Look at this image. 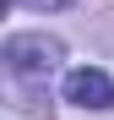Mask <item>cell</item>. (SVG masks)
Wrapping results in <instances>:
<instances>
[{"instance_id":"cell-2","label":"cell","mask_w":114,"mask_h":120,"mask_svg":"<svg viewBox=\"0 0 114 120\" xmlns=\"http://www.w3.org/2000/svg\"><path fill=\"white\" fill-rule=\"evenodd\" d=\"M65 104H76V109H114V76L98 71V66L65 71Z\"/></svg>"},{"instance_id":"cell-1","label":"cell","mask_w":114,"mask_h":120,"mask_svg":"<svg viewBox=\"0 0 114 120\" xmlns=\"http://www.w3.org/2000/svg\"><path fill=\"white\" fill-rule=\"evenodd\" d=\"M0 55H6V71L11 76H49L65 60V44L49 38V33H11Z\"/></svg>"},{"instance_id":"cell-3","label":"cell","mask_w":114,"mask_h":120,"mask_svg":"<svg viewBox=\"0 0 114 120\" xmlns=\"http://www.w3.org/2000/svg\"><path fill=\"white\" fill-rule=\"evenodd\" d=\"M11 6H33V11H65V6H76V0H11Z\"/></svg>"}]
</instances>
